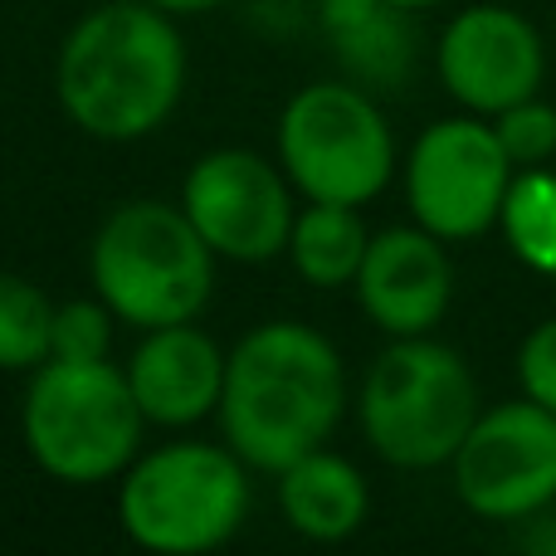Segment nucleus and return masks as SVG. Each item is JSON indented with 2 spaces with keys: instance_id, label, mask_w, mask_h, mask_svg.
<instances>
[{
  "instance_id": "f257e3e1",
  "label": "nucleus",
  "mask_w": 556,
  "mask_h": 556,
  "mask_svg": "<svg viewBox=\"0 0 556 556\" xmlns=\"http://www.w3.org/2000/svg\"><path fill=\"white\" fill-rule=\"evenodd\" d=\"M346 415L342 352L317 327L274 317L230 346L220 391V440L250 469L278 473L323 450Z\"/></svg>"
},
{
  "instance_id": "f03ea898",
  "label": "nucleus",
  "mask_w": 556,
  "mask_h": 556,
  "mask_svg": "<svg viewBox=\"0 0 556 556\" xmlns=\"http://www.w3.org/2000/svg\"><path fill=\"white\" fill-rule=\"evenodd\" d=\"M186 93V39L152 0H103L74 20L54 59V98L93 142L162 132Z\"/></svg>"
},
{
  "instance_id": "7ed1b4c3",
  "label": "nucleus",
  "mask_w": 556,
  "mask_h": 556,
  "mask_svg": "<svg viewBox=\"0 0 556 556\" xmlns=\"http://www.w3.org/2000/svg\"><path fill=\"white\" fill-rule=\"evenodd\" d=\"M147 415L113 356L64 362L49 356L29 371L20 401V440L45 479L64 489H103L142 454Z\"/></svg>"
},
{
  "instance_id": "20e7f679",
  "label": "nucleus",
  "mask_w": 556,
  "mask_h": 556,
  "mask_svg": "<svg viewBox=\"0 0 556 556\" xmlns=\"http://www.w3.org/2000/svg\"><path fill=\"white\" fill-rule=\"evenodd\" d=\"M250 464L215 440H166L117 479V522L152 556H205L250 518Z\"/></svg>"
},
{
  "instance_id": "39448f33",
  "label": "nucleus",
  "mask_w": 556,
  "mask_h": 556,
  "mask_svg": "<svg viewBox=\"0 0 556 556\" xmlns=\"http://www.w3.org/2000/svg\"><path fill=\"white\" fill-rule=\"evenodd\" d=\"M215 254L181 201H123L88 244V283L123 327L195 323L215 288Z\"/></svg>"
},
{
  "instance_id": "423d86ee",
  "label": "nucleus",
  "mask_w": 556,
  "mask_h": 556,
  "mask_svg": "<svg viewBox=\"0 0 556 556\" xmlns=\"http://www.w3.org/2000/svg\"><path fill=\"white\" fill-rule=\"evenodd\" d=\"M479 381L450 342L391 337L356 391L362 434L391 469H444L479 420Z\"/></svg>"
},
{
  "instance_id": "0eeeda50",
  "label": "nucleus",
  "mask_w": 556,
  "mask_h": 556,
  "mask_svg": "<svg viewBox=\"0 0 556 556\" xmlns=\"http://www.w3.org/2000/svg\"><path fill=\"white\" fill-rule=\"evenodd\" d=\"M278 166L303 201L371 205L395 176V132L362 84L323 78L278 113Z\"/></svg>"
},
{
  "instance_id": "6e6552de",
  "label": "nucleus",
  "mask_w": 556,
  "mask_h": 556,
  "mask_svg": "<svg viewBox=\"0 0 556 556\" xmlns=\"http://www.w3.org/2000/svg\"><path fill=\"white\" fill-rule=\"evenodd\" d=\"M513 176L518 166L508 162L489 117H440L405 152V205L415 225L444 244H464L498 230Z\"/></svg>"
},
{
  "instance_id": "1a4fd4ad",
  "label": "nucleus",
  "mask_w": 556,
  "mask_h": 556,
  "mask_svg": "<svg viewBox=\"0 0 556 556\" xmlns=\"http://www.w3.org/2000/svg\"><path fill=\"white\" fill-rule=\"evenodd\" d=\"M450 473L454 493L473 518H538L556 503V415L528 395L489 405L454 450Z\"/></svg>"
},
{
  "instance_id": "9d476101",
  "label": "nucleus",
  "mask_w": 556,
  "mask_h": 556,
  "mask_svg": "<svg viewBox=\"0 0 556 556\" xmlns=\"http://www.w3.org/2000/svg\"><path fill=\"white\" fill-rule=\"evenodd\" d=\"M181 211L211 244L215 260L269 264L288 250L298 215V191L278 156L269 162L254 147H215L195 156L181 181Z\"/></svg>"
},
{
  "instance_id": "9b49d317",
  "label": "nucleus",
  "mask_w": 556,
  "mask_h": 556,
  "mask_svg": "<svg viewBox=\"0 0 556 556\" xmlns=\"http://www.w3.org/2000/svg\"><path fill=\"white\" fill-rule=\"evenodd\" d=\"M440 84L464 113L498 117L522 103L547 78V49L522 10L513 5H469L444 25L434 45Z\"/></svg>"
},
{
  "instance_id": "f8f14e48",
  "label": "nucleus",
  "mask_w": 556,
  "mask_h": 556,
  "mask_svg": "<svg viewBox=\"0 0 556 556\" xmlns=\"http://www.w3.org/2000/svg\"><path fill=\"white\" fill-rule=\"evenodd\" d=\"M356 307L386 337H425L444 323L454 303V264L440 235L425 225H391L376 230L366 260L356 269Z\"/></svg>"
},
{
  "instance_id": "ddd939ff",
  "label": "nucleus",
  "mask_w": 556,
  "mask_h": 556,
  "mask_svg": "<svg viewBox=\"0 0 556 556\" xmlns=\"http://www.w3.org/2000/svg\"><path fill=\"white\" fill-rule=\"evenodd\" d=\"M225 346L195 323H166L142 332L123 376L156 430H191L220 410Z\"/></svg>"
},
{
  "instance_id": "4468645a",
  "label": "nucleus",
  "mask_w": 556,
  "mask_h": 556,
  "mask_svg": "<svg viewBox=\"0 0 556 556\" xmlns=\"http://www.w3.org/2000/svg\"><path fill=\"white\" fill-rule=\"evenodd\" d=\"M274 498L283 522L307 542H346L362 532L366 513H371V489L366 473L356 469L346 454L323 450L293 459L288 469L274 473Z\"/></svg>"
},
{
  "instance_id": "2eb2a0df",
  "label": "nucleus",
  "mask_w": 556,
  "mask_h": 556,
  "mask_svg": "<svg viewBox=\"0 0 556 556\" xmlns=\"http://www.w3.org/2000/svg\"><path fill=\"white\" fill-rule=\"evenodd\" d=\"M371 230L362 220V205H327V201H303L288 230V264L307 288H352L356 269L366 260Z\"/></svg>"
},
{
  "instance_id": "dca6fc26",
  "label": "nucleus",
  "mask_w": 556,
  "mask_h": 556,
  "mask_svg": "<svg viewBox=\"0 0 556 556\" xmlns=\"http://www.w3.org/2000/svg\"><path fill=\"white\" fill-rule=\"evenodd\" d=\"M317 20L337 45L342 64L366 84H391L410 64L405 10L386 5V0H323Z\"/></svg>"
},
{
  "instance_id": "f3484780",
  "label": "nucleus",
  "mask_w": 556,
  "mask_h": 556,
  "mask_svg": "<svg viewBox=\"0 0 556 556\" xmlns=\"http://www.w3.org/2000/svg\"><path fill=\"white\" fill-rule=\"evenodd\" d=\"M498 230L508 240V254L522 269L556 278V172L552 166H528L513 176L503 195Z\"/></svg>"
},
{
  "instance_id": "a211bd4d",
  "label": "nucleus",
  "mask_w": 556,
  "mask_h": 556,
  "mask_svg": "<svg viewBox=\"0 0 556 556\" xmlns=\"http://www.w3.org/2000/svg\"><path fill=\"white\" fill-rule=\"evenodd\" d=\"M49 327H54V303L39 283L25 274L0 269V371L29 376L49 362Z\"/></svg>"
},
{
  "instance_id": "6ab92c4d",
  "label": "nucleus",
  "mask_w": 556,
  "mask_h": 556,
  "mask_svg": "<svg viewBox=\"0 0 556 556\" xmlns=\"http://www.w3.org/2000/svg\"><path fill=\"white\" fill-rule=\"evenodd\" d=\"M113 307L103 298H68L54 303V327H49V356L64 362H103L113 356Z\"/></svg>"
},
{
  "instance_id": "aec40b11",
  "label": "nucleus",
  "mask_w": 556,
  "mask_h": 556,
  "mask_svg": "<svg viewBox=\"0 0 556 556\" xmlns=\"http://www.w3.org/2000/svg\"><path fill=\"white\" fill-rule=\"evenodd\" d=\"M489 123H493L503 152H508V162L518 166V172L556 162V108L547 98L532 93V98H522V103L503 108V113L489 117Z\"/></svg>"
},
{
  "instance_id": "412c9836",
  "label": "nucleus",
  "mask_w": 556,
  "mask_h": 556,
  "mask_svg": "<svg viewBox=\"0 0 556 556\" xmlns=\"http://www.w3.org/2000/svg\"><path fill=\"white\" fill-rule=\"evenodd\" d=\"M518 386L528 401L556 415V317L538 323L518 346Z\"/></svg>"
},
{
  "instance_id": "4be33fe9",
  "label": "nucleus",
  "mask_w": 556,
  "mask_h": 556,
  "mask_svg": "<svg viewBox=\"0 0 556 556\" xmlns=\"http://www.w3.org/2000/svg\"><path fill=\"white\" fill-rule=\"evenodd\" d=\"M152 5L166 10V15H176V20H186V15H211V10L230 5V0H152Z\"/></svg>"
},
{
  "instance_id": "5701e85b",
  "label": "nucleus",
  "mask_w": 556,
  "mask_h": 556,
  "mask_svg": "<svg viewBox=\"0 0 556 556\" xmlns=\"http://www.w3.org/2000/svg\"><path fill=\"white\" fill-rule=\"evenodd\" d=\"M386 5H395V10L410 15V10H430V5H444V0H386Z\"/></svg>"
}]
</instances>
